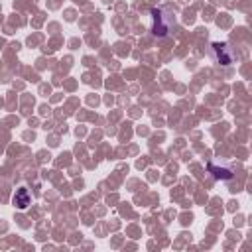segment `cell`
Here are the masks:
<instances>
[{
	"mask_svg": "<svg viewBox=\"0 0 252 252\" xmlns=\"http://www.w3.org/2000/svg\"><path fill=\"white\" fill-rule=\"evenodd\" d=\"M213 51L220 65H230L234 61V51L230 49L228 43H213Z\"/></svg>",
	"mask_w": 252,
	"mask_h": 252,
	"instance_id": "obj_1",
	"label": "cell"
},
{
	"mask_svg": "<svg viewBox=\"0 0 252 252\" xmlns=\"http://www.w3.org/2000/svg\"><path fill=\"white\" fill-rule=\"evenodd\" d=\"M152 14H154V20H156V24H154V33L156 35H165L167 33V30H169V26L167 24H163V12L161 10H152Z\"/></svg>",
	"mask_w": 252,
	"mask_h": 252,
	"instance_id": "obj_2",
	"label": "cell"
},
{
	"mask_svg": "<svg viewBox=\"0 0 252 252\" xmlns=\"http://www.w3.org/2000/svg\"><path fill=\"white\" fill-rule=\"evenodd\" d=\"M14 205L18 207V209H26L28 205H30V193H28V189H18L16 191V195H14Z\"/></svg>",
	"mask_w": 252,
	"mask_h": 252,
	"instance_id": "obj_3",
	"label": "cell"
}]
</instances>
